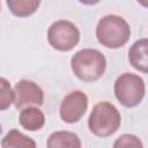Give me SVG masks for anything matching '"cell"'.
I'll return each mask as SVG.
<instances>
[{"label":"cell","instance_id":"6da1fadb","mask_svg":"<svg viewBox=\"0 0 148 148\" xmlns=\"http://www.w3.org/2000/svg\"><path fill=\"white\" fill-rule=\"evenodd\" d=\"M71 67L79 80L94 82L103 76L106 69V59L96 49H82L72 57Z\"/></svg>","mask_w":148,"mask_h":148},{"label":"cell","instance_id":"7a4b0ae2","mask_svg":"<svg viewBox=\"0 0 148 148\" xmlns=\"http://www.w3.org/2000/svg\"><path fill=\"white\" fill-rule=\"evenodd\" d=\"M96 37L103 46L108 49H119L128 42L131 28L124 17L109 14L98 21L96 25Z\"/></svg>","mask_w":148,"mask_h":148},{"label":"cell","instance_id":"3957f363","mask_svg":"<svg viewBox=\"0 0 148 148\" xmlns=\"http://www.w3.org/2000/svg\"><path fill=\"white\" fill-rule=\"evenodd\" d=\"M121 116L119 110L110 102L103 101L94 105L89 118L88 127L90 132L99 138L112 135L120 127Z\"/></svg>","mask_w":148,"mask_h":148},{"label":"cell","instance_id":"277c9868","mask_svg":"<svg viewBox=\"0 0 148 148\" xmlns=\"http://www.w3.org/2000/svg\"><path fill=\"white\" fill-rule=\"evenodd\" d=\"M113 91L116 98L123 106L135 108L142 102L145 97V81L140 75L126 72L116 79Z\"/></svg>","mask_w":148,"mask_h":148},{"label":"cell","instance_id":"5b68a950","mask_svg":"<svg viewBox=\"0 0 148 148\" xmlns=\"http://www.w3.org/2000/svg\"><path fill=\"white\" fill-rule=\"evenodd\" d=\"M47 42L57 51L67 52L80 42L79 28L68 20L54 21L47 29Z\"/></svg>","mask_w":148,"mask_h":148},{"label":"cell","instance_id":"8992f818","mask_svg":"<svg viewBox=\"0 0 148 148\" xmlns=\"http://www.w3.org/2000/svg\"><path fill=\"white\" fill-rule=\"evenodd\" d=\"M88 109V96L81 90H74L66 95L60 103L59 114L64 123H77Z\"/></svg>","mask_w":148,"mask_h":148},{"label":"cell","instance_id":"52a82bcc","mask_svg":"<svg viewBox=\"0 0 148 148\" xmlns=\"http://www.w3.org/2000/svg\"><path fill=\"white\" fill-rule=\"evenodd\" d=\"M14 105L17 110H23L29 106H40L44 102L43 89L31 80H20L15 87Z\"/></svg>","mask_w":148,"mask_h":148},{"label":"cell","instance_id":"ba28073f","mask_svg":"<svg viewBox=\"0 0 148 148\" xmlns=\"http://www.w3.org/2000/svg\"><path fill=\"white\" fill-rule=\"evenodd\" d=\"M128 61L134 69L148 74V38L138 39L132 44L128 50Z\"/></svg>","mask_w":148,"mask_h":148},{"label":"cell","instance_id":"9c48e42d","mask_svg":"<svg viewBox=\"0 0 148 148\" xmlns=\"http://www.w3.org/2000/svg\"><path fill=\"white\" fill-rule=\"evenodd\" d=\"M18 121L21 126L30 132L40 130L45 124V116L37 106H29L21 110L18 116Z\"/></svg>","mask_w":148,"mask_h":148},{"label":"cell","instance_id":"30bf717a","mask_svg":"<svg viewBox=\"0 0 148 148\" xmlns=\"http://www.w3.org/2000/svg\"><path fill=\"white\" fill-rule=\"evenodd\" d=\"M46 146L47 148H81V140L74 132L56 131L47 138Z\"/></svg>","mask_w":148,"mask_h":148},{"label":"cell","instance_id":"8fae6325","mask_svg":"<svg viewBox=\"0 0 148 148\" xmlns=\"http://www.w3.org/2000/svg\"><path fill=\"white\" fill-rule=\"evenodd\" d=\"M2 148H37L32 138L25 135L17 128H12L1 139Z\"/></svg>","mask_w":148,"mask_h":148},{"label":"cell","instance_id":"7c38bea8","mask_svg":"<svg viewBox=\"0 0 148 148\" xmlns=\"http://www.w3.org/2000/svg\"><path fill=\"white\" fill-rule=\"evenodd\" d=\"M7 7L10 13L17 17H27L32 15L40 5L38 0H7Z\"/></svg>","mask_w":148,"mask_h":148},{"label":"cell","instance_id":"4fadbf2b","mask_svg":"<svg viewBox=\"0 0 148 148\" xmlns=\"http://www.w3.org/2000/svg\"><path fill=\"white\" fill-rule=\"evenodd\" d=\"M0 90H1L0 110L3 111L6 109H8L15 102V91L12 89L10 83L5 77H1V80H0Z\"/></svg>","mask_w":148,"mask_h":148},{"label":"cell","instance_id":"5bb4252c","mask_svg":"<svg viewBox=\"0 0 148 148\" xmlns=\"http://www.w3.org/2000/svg\"><path fill=\"white\" fill-rule=\"evenodd\" d=\"M112 148H143V145L142 141L139 139V136L134 134L125 133L116 139Z\"/></svg>","mask_w":148,"mask_h":148},{"label":"cell","instance_id":"9a60e30c","mask_svg":"<svg viewBox=\"0 0 148 148\" xmlns=\"http://www.w3.org/2000/svg\"><path fill=\"white\" fill-rule=\"evenodd\" d=\"M139 3H140V5H142V6H145V7H147V8H148V1H139Z\"/></svg>","mask_w":148,"mask_h":148}]
</instances>
